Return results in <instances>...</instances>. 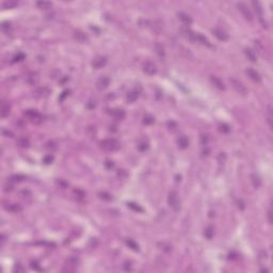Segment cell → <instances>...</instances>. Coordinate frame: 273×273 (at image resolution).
<instances>
[{
    "label": "cell",
    "instance_id": "35",
    "mask_svg": "<svg viewBox=\"0 0 273 273\" xmlns=\"http://www.w3.org/2000/svg\"><path fill=\"white\" fill-rule=\"evenodd\" d=\"M99 197L102 199V200H104V201H112V195L110 194V193H108V192H105V191H102V192H100L99 194Z\"/></svg>",
    "mask_w": 273,
    "mask_h": 273
},
{
    "label": "cell",
    "instance_id": "32",
    "mask_svg": "<svg viewBox=\"0 0 273 273\" xmlns=\"http://www.w3.org/2000/svg\"><path fill=\"white\" fill-rule=\"evenodd\" d=\"M127 206L129 207L131 210H133V211H136V212H143V208L140 207L138 204H136V203H127Z\"/></svg>",
    "mask_w": 273,
    "mask_h": 273
},
{
    "label": "cell",
    "instance_id": "50",
    "mask_svg": "<svg viewBox=\"0 0 273 273\" xmlns=\"http://www.w3.org/2000/svg\"><path fill=\"white\" fill-rule=\"evenodd\" d=\"M14 271L15 272H24L25 269L21 267V265H19V263H16L14 267Z\"/></svg>",
    "mask_w": 273,
    "mask_h": 273
},
{
    "label": "cell",
    "instance_id": "15",
    "mask_svg": "<svg viewBox=\"0 0 273 273\" xmlns=\"http://www.w3.org/2000/svg\"><path fill=\"white\" fill-rule=\"evenodd\" d=\"M74 39L79 43H84L85 41H88V36L81 30H77V31L74 32Z\"/></svg>",
    "mask_w": 273,
    "mask_h": 273
},
{
    "label": "cell",
    "instance_id": "30",
    "mask_svg": "<svg viewBox=\"0 0 273 273\" xmlns=\"http://www.w3.org/2000/svg\"><path fill=\"white\" fill-rule=\"evenodd\" d=\"M143 123L145 125H152L155 123V117L151 114H145L143 116Z\"/></svg>",
    "mask_w": 273,
    "mask_h": 273
},
{
    "label": "cell",
    "instance_id": "27",
    "mask_svg": "<svg viewBox=\"0 0 273 273\" xmlns=\"http://www.w3.org/2000/svg\"><path fill=\"white\" fill-rule=\"evenodd\" d=\"M36 5L40 8V9H43V10H48L53 7V3L49 2V1H39L36 2Z\"/></svg>",
    "mask_w": 273,
    "mask_h": 273
},
{
    "label": "cell",
    "instance_id": "1",
    "mask_svg": "<svg viewBox=\"0 0 273 273\" xmlns=\"http://www.w3.org/2000/svg\"><path fill=\"white\" fill-rule=\"evenodd\" d=\"M99 145H100V147H102L104 151H107V152L117 151L119 147H121V143H119L116 139H113V138H111V139H106V140L102 141V142L99 143Z\"/></svg>",
    "mask_w": 273,
    "mask_h": 273
},
{
    "label": "cell",
    "instance_id": "20",
    "mask_svg": "<svg viewBox=\"0 0 273 273\" xmlns=\"http://www.w3.org/2000/svg\"><path fill=\"white\" fill-rule=\"evenodd\" d=\"M136 147H138V149L140 152H146L147 149H148V147H149V143H148V141L146 140V139H142V140L139 141V143H138V145H136Z\"/></svg>",
    "mask_w": 273,
    "mask_h": 273
},
{
    "label": "cell",
    "instance_id": "55",
    "mask_svg": "<svg viewBox=\"0 0 273 273\" xmlns=\"http://www.w3.org/2000/svg\"><path fill=\"white\" fill-rule=\"evenodd\" d=\"M12 190H13V186L11 185V184L4 186V191H5V192H8V191H12Z\"/></svg>",
    "mask_w": 273,
    "mask_h": 273
},
{
    "label": "cell",
    "instance_id": "22",
    "mask_svg": "<svg viewBox=\"0 0 273 273\" xmlns=\"http://www.w3.org/2000/svg\"><path fill=\"white\" fill-rule=\"evenodd\" d=\"M244 55L246 56V58L251 61V62H256L257 61V57H256V53L253 51L252 49L250 48H245L244 49Z\"/></svg>",
    "mask_w": 273,
    "mask_h": 273
},
{
    "label": "cell",
    "instance_id": "12",
    "mask_svg": "<svg viewBox=\"0 0 273 273\" xmlns=\"http://www.w3.org/2000/svg\"><path fill=\"white\" fill-rule=\"evenodd\" d=\"M139 96H140V91H138V90H131V91H129L127 93L126 100L128 102H133L139 98Z\"/></svg>",
    "mask_w": 273,
    "mask_h": 273
},
{
    "label": "cell",
    "instance_id": "52",
    "mask_svg": "<svg viewBox=\"0 0 273 273\" xmlns=\"http://www.w3.org/2000/svg\"><path fill=\"white\" fill-rule=\"evenodd\" d=\"M20 195L24 197V199H26V197H30L31 196V193L29 192V191H26V190H24V191H21L20 192Z\"/></svg>",
    "mask_w": 273,
    "mask_h": 273
},
{
    "label": "cell",
    "instance_id": "44",
    "mask_svg": "<svg viewBox=\"0 0 273 273\" xmlns=\"http://www.w3.org/2000/svg\"><path fill=\"white\" fill-rule=\"evenodd\" d=\"M25 177L24 176H20V175H13L12 177L10 178V182H19V180H24Z\"/></svg>",
    "mask_w": 273,
    "mask_h": 273
},
{
    "label": "cell",
    "instance_id": "18",
    "mask_svg": "<svg viewBox=\"0 0 273 273\" xmlns=\"http://www.w3.org/2000/svg\"><path fill=\"white\" fill-rule=\"evenodd\" d=\"M212 34H214L218 40H220V41H227L228 40V35L226 34L224 31L220 30V29H214V30H212Z\"/></svg>",
    "mask_w": 273,
    "mask_h": 273
},
{
    "label": "cell",
    "instance_id": "24",
    "mask_svg": "<svg viewBox=\"0 0 273 273\" xmlns=\"http://www.w3.org/2000/svg\"><path fill=\"white\" fill-rule=\"evenodd\" d=\"M251 182H252L254 188H256V189L261 186V179H260V177H259L258 175L252 174V175H251Z\"/></svg>",
    "mask_w": 273,
    "mask_h": 273
},
{
    "label": "cell",
    "instance_id": "38",
    "mask_svg": "<svg viewBox=\"0 0 273 273\" xmlns=\"http://www.w3.org/2000/svg\"><path fill=\"white\" fill-rule=\"evenodd\" d=\"M45 147L47 148V149H49V151H53V149H56L57 148V143L55 142V141H49V142L46 143Z\"/></svg>",
    "mask_w": 273,
    "mask_h": 273
},
{
    "label": "cell",
    "instance_id": "43",
    "mask_svg": "<svg viewBox=\"0 0 273 273\" xmlns=\"http://www.w3.org/2000/svg\"><path fill=\"white\" fill-rule=\"evenodd\" d=\"M225 160H226V155H225V153H220L219 156H218V161H219L220 163H224Z\"/></svg>",
    "mask_w": 273,
    "mask_h": 273
},
{
    "label": "cell",
    "instance_id": "56",
    "mask_svg": "<svg viewBox=\"0 0 273 273\" xmlns=\"http://www.w3.org/2000/svg\"><path fill=\"white\" fill-rule=\"evenodd\" d=\"M113 163H112V161H109V160H107L106 161V167L107 168H109V169H111V168H113Z\"/></svg>",
    "mask_w": 273,
    "mask_h": 273
},
{
    "label": "cell",
    "instance_id": "6",
    "mask_svg": "<svg viewBox=\"0 0 273 273\" xmlns=\"http://www.w3.org/2000/svg\"><path fill=\"white\" fill-rule=\"evenodd\" d=\"M237 8H238V10L241 12L242 15H243V16H244L246 19L252 20V19H253V14H252V12H251V10H250L249 7H248L246 4L243 3V2H239V3H237Z\"/></svg>",
    "mask_w": 273,
    "mask_h": 273
},
{
    "label": "cell",
    "instance_id": "45",
    "mask_svg": "<svg viewBox=\"0 0 273 273\" xmlns=\"http://www.w3.org/2000/svg\"><path fill=\"white\" fill-rule=\"evenodd\" d=\"M57 184L62 188V189H65V188H67L68 187V184H67L66 182H64V180H62V179H60V180H58L57 182Z\"/></svg>",
    "mask_w": 273,
    "mask_h": 273
},
{
    "label": "cell",
    "instance_id": "4",
    "mask_svg": "<svg viewBox=\"0 0 273 273\" xmlns=\"http://www.w3.org/2000/svg\"><path fill=\"white\" fill-rule=\"evenodd\" d=\"M24 115L33 123H41L43 121V116L36 110H26Z\"/></svg>",
    "mask_w": 273,
    "mask_h": 273
},
{
    "label": "cell",
    "instance_id": "11",
    "mask_svg": "<svg viewBox=\"0 0 273 273\" xmlns=\"http://www.w3.org/2000/svg\"><path fill=\"white\" fill-rule=\"evenodd\" d=\"M65 265H66V267H68V270L72 271V270H74L76 267L78 266V265H79V258L76 257V256H72V257L66 259Z\"/></svg>",
    "mask_w": 273,
    "mask_h": 273
},
{
    "label": "cell",
    "instance_id": "49",
    "mask_svg": "<svg viewBox=\"0 0 273 273\" xmlns=\"http://www.w3.org/2000/svg\"><path fill=\"white\" fill-rule=\"evenodd\" d=\"M123 268H124V270H126V271H130V270H131V263H130V261H125L124 265H123Z\"/></svg>",
    "mask_w": 273,
    "mask_h": 273
},
{
    "label": "cell",
    "instance_id": "23",
    "mask_svg": "<svg viewBox=\"0 0 273 273\" xmlns=\"http://www.w3.org/2000/svg\"><path fill=\"white\" fill-rule=\"evenodd\" d=\"M196 42H199V43H201L202 45H206V46H208V47H210V43H209V41L207 40V38H205L204 35H202L201 33H196Z\"/></svg>",
    "mask_w": 273,
    "mask_h": 273
},
{
    "label": "cell",
    "instance_id": "41",
    "mask_svg": "<svg viewBox=\"0 0 273 273\" xmlns=\"http://www.w3.org/2000/svg\"><path fill=\"white\" fill-rule=\"evenodd\" d=\"M24 59H25L24 53H17V55L13 58V62H19V61H23Z\"/></svg>",
    "mask_w": 273,
    "mask_h": 273
},
{
    "label": "cell",
    "instance_id": "16",
    "mask_svg": "<svg viewBox=\"0 0 273 273\" xmlns=\"http://www.w3.org/2000/svg\"><path fill=\"white\" fill-rule=\"evenodd\" d=\"M210 81H211V83L214 84L217 89H219V90H224L225 89L223 81L221 80L220 78H218L217 76H210Z\"/></svg>",
    "mask_w": 273,
    "mask_h": 273
},
{
    "label": "cell",
    "instance_id": "51",
    "mask_svg": "<svg viewBox=\"0 0 273 273\" xmlns=\"http://www.w3.org/2000/svg\"><path fill=\"white\" fill-rule=\"evenodd\" d=\"M2 134H3V136H5V138H12V136H13V133L7 129H2Z\"/></svg>",
    "mask_w": 273,
    "mask_h": 273
},
{
    "label": "cell",
    "instance_id": "13",
    "mask_svg": "<svg viewBox=\"0 0 273 273\" xmlns=\"http://www.w3.org/2000/svg\"><path fill=\"white\" fill-rule=\"evenodd\" d=\"M189 139L187 138L186 136H179L178 139H177V145H178V147L180 148V149H186V148H188L189 147Z\"/></svg>",
    "mask_w": 273,
    "mask_h": 273
},
{
    "label": "cell",
    "instance_id": "17",
    "mask_svg": "<svg viewBox=\"0 0 273 273\" xmlns=\"http://www.w3.org/2000/svg\"><path fill=\"white\" fill-rule=\"evenodd\" d=\"M110 114L115 119H119V121L124 119V117H125V111L123 109H113V110H111Z\"/></svg>",
    "mask_w": 273,
    "mask_h": 273
},
{
    "label": "cell",
    "instance_id": "2",
    "mask_svg": "<svg viewBox=\"0 0 273 273\" xmlns=\"http://www.w3.org/2000/svg\"><path fill=\"white\" fill-rule=\"evenodd\" d=\"M168 203L172 209H174L175 211H178L180 209V200L176 191H171L169 193Z\"/></svg>",
    "mask_w": 273,
    "mask_h": 273
},
{
    "label": "cell",
    "instance_id": "9",
    "mask_svg": "<svg viewBox=\"0 0 273 273\" xmlns=\"http://www.w3.org/2000/svg\"><path fill=\"white\" fill-rule=\"evenodd\" d=\"M106 64H107V58H105V57H96L92 62L93 67L96 68V70H99V68L104 67Z\"/></svg>",
    "mask_w": 273,
    "mask_h": 273
},
{
    "label": "cell",
    "instance_id": "28",
    "mask_svg": "<svg viewBox=\"0 0 273 273\" xmlns=\"http://www.w3.org/2000/svg\"><path fill=\"white\" fill-rule=\"evenodd\" d=\"M252 4H253V7H254L255 12L260 16V18H261V16H263V8H261L260 3L257 2V1H252Z\"/></svg>",
    "mask_w": 273,
    "mask_h": 273
},
{
    "label": "cell",
    "instance_id": "31",
    "mask_svg": "<svg viewBox=\"0 0 273 273\" xmlns=\"http://www.w3.org/2000/svg\"><path fill=\"white\" fill-rule=\"evenodd\" d=\"M219 130L223 133H228L231 132V126L225 124V123H220L219 124Z\"/></svg>",
    "mask_w": 273,
    "mask_h": 273
},
{
    "label": "cell",
    "instance_id": "54",
    "mask_svg": "<svg viewBox=\"0 0 273 273\" xmlns=\"http://www.w3.org/2000/svg\"><path fill=\"white\" fill-rule=\"evenodd\" d=\"M259 258L260 259H266L267 258V252L266 251H261L259 253Z\"/></svg>",
    "mask_w": 273,
    "mask_h": 273
},
{
    "label": "cell",
    "instance_id": "19",
    "mask_svg": "<svg viewBox=\"0 0 273 273\" xmlns=\"http://www.w3.org/2000/svg\"><path fill=\"white\" fill-rule=\"evenodd\" d=\"M177 16H178L179 19H180V20H182L185 25H187V26H189V25L192 24V17H191L190 15L186 14V13H184V12H179L178 14H177Z\"/></svg>",
    "mask_w": 273,
    "mask_h": 273
},
{
    "label": "cell",
    "instance_id": "8",
    "mask_svg": "<svg viewBox=\"0 0 273 273\" xmlns=\"http://www.w3.org/2000/svg\"><path fill=\"white\" fill-rule=\"evenodd\" d=\"M245 73H246V75H248V77H249L251 80L254 81V82H260V81H261V77H260V75H259L258 72H256L255 70H253V68H251V67L246 68Z\"/></svg>",
    "mask_w": 273,
    "mask_h": 273
},
{
    "label": "cell",
    "instance_id": "7",
    "mask_svg": "<svg viewBox=\"0 0 273 273\" xmlns=\"http://www.w3.org/2000/svg\"><path fill=\"white\" fill-rule=\"evenodd\" d=\"M110 84V78L107 76H102L97 81H96V88L99 91H104L109 87Z\"/></svg>",
    "mask_w": 273,
    "mask_h": 273
},
{
    "label": "cell",
    "instance_id": "57",
    "mask_svg": "<svg viewBox=\"0 0 273 273\" xmlns=\"http://www.w3.org/2000/svg\"><path fill=\"white\" fill-rule=\"evenodd\" d=\"M238 207L240 208V209H244V203H243L241 200L238 201Z\"/></svg>",
    "mask_w": 273,
    "mask_h": 273
},
{
    "label": "cell",
    "instance_id": "33",
    "mask_svg": "<svg viewBox=\"0 0 273 273\" xmlns=\"http://www.w3.org/2000/svg\"><path fill=\"white\" fill-rule=\"evenodd\" d=\"M155 50H156V53H157V55L159 57H164V48H163V46L161 45V44H156L155 45Z\"/></svg>",
    "mask_w": 273,
    "mask_h": 273
},
{
    "label": "cell",
    "instance_id": "37",
    "mask_svg": "<svg viewBox=\"0 0 273 273\" xmlns=\"http://www.w3.org/2000/svg\"><path fill=\"white\" fill-rule=\"evenodd\" d=\"M17 4L18 3L16 1H5V2H3V4H2V8H3V9H12V8L16 7Z\"/></svg>",
    "mask_w": 273,
    "mask_h": 273
},
{
    "label": "cell",
    "instance_id": "3",
    "mask_svg": "<svg viewBox=\"0 0 273 273\" xmlns=\"http://www.w3.org/2000/svg\"><path fill=\"white\" fill-rule=\"evenodd\" d=\"M229 81H231L233 88L235 89V91L237 92L238 94L242 95V96H245V95L248 94V89L245 88V85L242 83L241 81L237 80V79H235V78H231Z\"/></svg>",
    "mask_w": 273,
    "mask_h": 273
},
{
    "label": "cell",
    "instance_id": "34",
    "mask_svg": "<svg viewBox=\"0 0 273 273\" xmlns=\"http://www.w3.org/2000/svg\"><path fill=\"white\" fill-rule=\"evenodd\" d=\"M74 195L76 196V199H78V200H82L85 196V193H84V191H82L80 189H75L74 190Z\"/></svg>",
    "mask_w": 273,
    "mask_h": 273
},
{
    "label": "cell",
    "instance_id": "36",
    "mask_svg": "<svg viewBox=\"0 0 273 273\" xmlns=\"http://www.w3.org/2000/svg\"><path fill=\"white\" fill-rule=\"evenodd\" d=\"M1 29H2L3 32L9 33V32H11V30H12V26H11V24L9 21H3V23H2V26H1Z\"/></svg>",
    "mask_w": 273,
    "mask_h": 273
},
{
    "label": "cell",
    "instance_id": "21",
    "mask_svg": "<svg viewBox=\"0 0 273 273\" xmlns=\"http://www.w3.org/2000/svg\"><path fill=\"white\" fill-rule=\"evenodd\" d=\"M4 208L8 210V211H11V212H19L21 211V207L18 205V204H7L4 205Z\"/></svg>",
    "mask_w": 273,
    "mask_h": 273
},
{
    "label": "cell",
    "instance_id": "58",
    "mask_svg": "<svg viewBox=\"0 0 273 273\" xmlns=\"http://www.w3.org/2000/svg\"><path fill=\"white\" fill-rule=\"evenodd\" d=\"M268 218H269V223H272V219H271V209L268 211Z\"/></svg>",
    "mask_w": 273,
    "mask_h": 273
},
{
    "label": "cell",
    "instance_id": "47",
    "mask_svg": "<svg viewBox=\"0 0 273 273\" xmlns=\"http://www.w3.org/2000/svg\"><path fill=\"white\" fill-rule=\"evenodd\" d=\"M53 161V157L51 156V155H47L45 158H44V162H45L46 164H49V163H51Z\"/></svg>",
    "mask_w": 273,
    "mask_h": 273
},
{
    "label": "cell",
    "instance_id": "42",
    "mask_svg": "<svg viewBox=\"0 0 273 273\" xmlns=\"http://www.w3.org/2000/svg\"><path fill=\"white\" fill-rule=\"evenodd\" d=\"M30 267H31L32 269L36 270V271H42V269H41V267H40L38 261H31V263H30Z\"/></svg>",
    "mask_w": 273,
    "mask_h": 273
},
{
    "label": "cell",
    "instance_id": "25",
    "mask_svg": "<svg viewBox=\"0 0 273 273\" xmlns=\"http://www.w3.org/2000/svg\"><path fill=\"white\" fill-rule=\"evenodd\" d=\"M204 236L206 237L207 239H212L214 236V229L212 226H207L205 229H204Z\"/></svg>",
    "mask_w": 273,
    "mask_h": 273
},
{
    "label": "cell",
    "instance_id": "10",
    "mask_svg": "<svg viewBox=\"0 0 273 273\" xmlns=\"http://www.w3.org/2000/svg\"><path fill=\"white\" fill-rule=\"evenodd\" d=\"M182 33L186 39L188 40V41H190L191 43L196 42V33L193 32L192 30H190V29H182Z\"/></svg>",
    "mask_w": 273,
    "mask_h": 273
},
{
    "label": "cell",
    "instance_id": "46",
    "mask_svg": "<svg viewBox=\"0 0 273 273\" xmlns=\"http://www.w3.org/2000/svg\"><path fill=\"white\" fill-rule=\"evenodd\" d=\"M208 141H209V138H208V136H206V134H203V136H201V143L203 144V145H207Z\"/></svg>",
    "mask_w": 273,
    "mask_h": 273
},
{
    "label": "cell",
    "instance_id": "26",
    "mask_svg": "<svg viewBox=\"0 0 273 273\" xmlns=\"http://www.w3.org/2000/svg\"><path fill=\"white\" fill-rule=\"evenodd\" d=\"M16 144H17L19 147H24V148H26V147H28L29 145H30V142H29V139L25 138V136H21V138H19V139L17 140Z\"/></svg>",
    "mask_w": 273,
    "mask_h": 273
},
{
    "label": "cell",
    "instance_id": "39",
    "mask_svg": "<svg viewBox=\"0 0 273 273\" xmlns=\"http://www.w3.org/2000/svg\"><path fill=\"white\" fill-rule=\"evenodd\" d=\"M267 119L269 123V126L272 127V110H271V106L268 107V115H267Z\"/></svg>",
    "mask_w": 273,
    "mask_h": 273
},
{
    "label": "cell",
    "instance_id": "14",
    "mask_svg": "<svg viewBox=\"0 0 273 273\" xmlns=\"http://www.w3.org/2000/svg\"><path fill=\"white\" fill-rule=\"evenodd\" d=\"M10 114V106L7 102L2 100L1 106H0V115L1 117H7Z\"/></svg>",
    "mask_w": 273,
    "mask_h": 273
},
{
    "label": "cell",
    "instance_id": "53",
    "mask_svg": "<svg viewBox=\"0 0 273 273\" xmlns=\"http://www.w3.org/2000/svg\"><path fill=\"white\" fill-rule=\"evenodd\" d=\"M68 94H70V90H66V91H64L63 93H62V95L60 96V100H63L64 98L66 97V96H67Z\"/></svg>",
    "mask_w": 273,
    "mask_h": 273
},
{
    "label": "cell",
    "instance_id": "40",
    "mask_svg": "<svg viewBox=\"0 0 273 273\" xmlns=\"http://www.w3.org/2000/svg\"><path fill=\"white\" fill-rule=\"evenodd\" d=\"M161 250H163V251H165V252H170L172 250V245L169 244V243H165V242H163V243H161Z\"/></svg>",
    "mask_w": 273,
    "mask_h": 273
},
{
    "label": "cell",
    "instance_id": "5",
    "mask_svg": "<svg viewBox=\"0 0 273 273\" xmlns=\"http://www.w3.org/2000/svg\"><path fill=\"white\" fill-rule=\"evenodd\" d=\"M142 70H143L144 73L149 75V76L155 75V74L157 73V66H156V64L151 62V61L144 62L143 65H142Z\"/></svg>",
    "mask_w": 273,
    "mask_h": 273
},
{
    "label": "cell",
    "instance_id": "48",
    "mask_svg": "<svg viewBox=\"0 0 273 273\" xmlns=\"http://www.w3.org/2000/svg\"><path fill=\"white\" fill-rule=\"evenodd\" d=\"M168 127L169 129H172V130H175L176 128H177V125H176V123H174L173 121H171V122H168Z\"/></svg>",
    "mask_w": 273,
    "mask_h": 273
},
{
    "label": "cell",
    "instance_id": "29",
    "mask_svg": "<svg viewBox=\"0 0 273 273\" xmlns=\"http://www.w3.org/2000/svg\"><path fill=\"white\" fill-rule=\"evenodd\" d=\"M126 244L128 245V248H130V249L133 250V251H138V250H139V245H138V243H136L134 240H132V239H127Z\"/></svg>",
    "mask_w": 273,
    "mask_h": 273
}]
</instances>
